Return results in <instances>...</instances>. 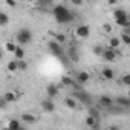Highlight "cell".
Masks as SVG:
<instances>
[{"mask_svg": "<svg viewBox=\"0 0 130 130\" xmlns=\"http://www.w3.org/2000/svg\"><path fill=\"white\" fill-rule=\"evenodd\" d=\"M52 14L57 20V23L60 25H66V23H71L74 20V14L64 6V5H57L54 9H52Z\"/></svg>", "mask_w": 130, "mask_h": 130, "instance_id": "1", "label": "cell"}, {"mask_svg": "<svg viewBox=\"0 0 130 130\" xmlns=\"http://www.w3.org/2000/svg\"><path fill=\"white\" fill-rule=\"evenodd\" d=\"M113 17H115V22H116V25H119V26H130V20H128V15H127V12L124 11V9H116L115 12H113Z\"/></svg>", "mask_w": 130, "mask_h": 130, "instance_id": "2", "label": "cell"}, {"mask_svg": "<svg viewBox=\"0 0 130 130\" xmlns=\"http://www.w3.org/2000/svg\"><path fill=\"white\" fill-rule=\"evenodd\" d=\"M32 40V31L28 28H23L17 32V43L19 44H28Z\"/></svg>", "mask_w": 130, "mask_h": 130, "instance_id": "3", "label": "cell"}, {"mask_svg": "<svg viewBox=\"0 0 130 130\" xmlns=\"http://www.w3.org/2000/svg\"><path fill=\"white\" fill-rule=\"evenodd\" d=\"M118 55H119V52H116V49H112V47L104 49V51H103V54H101V57H103L106 61H115Z\"/></svg>", "mask_w": 130, "mask_h": 130, "instance_id": "4", "label": "cell"}, {"mask_svg": "<svg viewBox=\"0 0 130 130\" xmlns=\"http://www.w3.org/2000/svg\"><path fill=\"white\" fill-rule=\"evenodd\" d=\"M74 98H77V100H80L83 104H90L92 103V100H90V96L86 93V92H80V90H77V92H74Z\"/></svg>", "mask_w": 130, "mask_h": 130, "instance_id": "5", "label": "cell"}, {"mask_svg": "<svg viewBox=\"0 0 130 130\" xmlns=\"http://www.w3.org/2000/svg\"><path fill=\"white\" fill-rule=\"evenodd\" d=\"M49 49H51V52L54 54V55H57V57H63V51H61V46H60V43L58 41H51L49 43Z\"/></svg>", "mask_w": 130, "mask_h": 130, "instance_id": "6", "label": "cell"}, {"mask_svg": "<svg viewBox=\"0 0 130 130\" xmlns=\"http://www.w3.org/2000/svg\"><path fill=\"white\" fill-rule=\"evenodd\" d=\"M41 109L44 110V112H54L55 110V103L52 101V98H47V100H43L41 101Z\"/></svg>", "mask_w": 130, "mask_h": 130, "instance_id": "7", "label": "cell"}, {"mask_svg": "<svg viewBox=\"0 0 130 130\" xmlns=\"http://www.w3.org/2000/svg\"><path fill=\"white\" fill-rule=\"evenodd\" d=\"M89 32H90V29H89V26H87V25H80V26L77 28V35H78V37H81V38L89 37Z\"/></svg>", "mask_w": 130, "mask_h": 130, "instance_id": "8", "label": "cell"}, {"mask_svg": "<svg viewBox=\"0 0 130 130\" xmlns=\"http://www.w3.org/2000/svg\"><path fill=\"white\" fill-rule=\"evenodd\" d=\"M46 93H47V98H57V95H58V86L57 84H49L47 87H46Z\"/></svg>", "mask_w": 130, "mask_h": 130, "instance_id": "9", "label": "cell"}, {"mask_svg": "<svg viewBox=\"0 0 130 130\" xmlns=\"http://www.w3.org/2000/svg\"><path fill=\"white\" fill-rule=\"evenodd\" d=\"M100 106L109 109L110 106H113V100L110 96H107V95H103V96H100Z\"/></svg>", "mask_w": 130, "mask_h": 130, "instance_id": "10", "label": "cell"}, {"mask_svg": "<svg viewBox=\"0 0 130 130\" xmlns=\"http://www.w3.org/2000/svg\"><path fill=\"white\" fill-rule=\"evenodd\" d=\"M20 121H23V122H26V124H34V122L37 121V118H35L34 115H31V113H23V115L20 116Z\"/></svg>", "mask_w": 130, "mask_h": 130, "instance_id": "11", "label": "cell"}, {"mask_svg": "<svg viewBox=\"0 0 130 130\" xmlns=\"http://www.w3.org/2000/svg\"><path fill=\"white\" fill-rule=\"evenodd\" d=\"M8 128L9 130H20V128H23V124L19 119H11L8 122Z\"/></svg>", "mask_w": 130, "mask_h": 130, "instance_id": "12", "label": "cell"}, {"mask_svg": "<svg viewBox=\"0 0 130 130\" xmlns=\"http://www.w3.org/2000/svg\"><path fill=\"white\" fill-rule=\"evenodd\" d=\"M19 96H20V93H15V92H6L3 95V98L6 100V103H14Z\"/></svg>", "mask_w": 130, "mask_h": 130, "instance_id": "13", "label": "cell"}, {"mask_svg": "<svg viewBox=\"0 0 130 130\" xmlns=\"http://www.w3.org/2000/svg\"><path fill=\"white\" fill-rule=\"evenodd\" d=\"M86 81H89V74L87 72H78L77 74V83L78 84H83Z\"/></svg>", "mask_w": 130, "mask_h": 130, "instance_id": "14", "label": "cell"}, {"mask_svg": "<svg viewBox=\"0 0 130 130\" xmlns=\"http://www.w3.org/2000/svg\"><path fill=\"white\" fill-rule=\"evenodd\" d=\"M116 104L121 106V107H124V109H127V107L130 106V100L125 98V96H118V98H116Z\"/></svg>", "mask_w": 130, "mask_h": 130, "instance_id": "15", "label": "cell"}, {"mask_svg": "<svg viewBox=\"0 0 130 130\" xmlns=\"http://www.w3.org/2000/svg\"><path fill=\"white\" fill-rule=\"evenodd\" d=\"M86 124H87L90 128H98V127H100V125H98V119H95V118L90 116V115L86 118Z\"/></svg>", "mask_w": 130, "mask_h": 130, "instance_id": "16", "label": "cell"}, {"mask_svg": "<svg viewBox=\"0 0 130 130\" xmlns=\"http://www.w3.org/2000/svg\"><path fill=\"white\" fill-rule=\"evenodd\" d=\"M14 57H15V60H22L23 57H25V51H23V47H20V46H15V49H14Z\"/></svg>", "mask_w": 130, "mask_h": 130, "instance_id": "17", "label": "cell"}, {"mask_svg": "<svg viewBox=\"0 0 130 130\" xmlns=\"http://www.w3.org/2000/svg\"><path fill=\"white\" fill-rule=\"evenodd\" d=\"M8 23H9V15L6 12L0 11V26H6Z\"/></svg>", "mask_w": 130, "mask_h": 130, "instance_id": "18", "label": "cell"}, {"mask_svg": "<svg viewBox=\"0 0 130 130\" xmlns=\"http://www.w3.org/2000/svg\"><path fill=\"white\" fill-rule=\"evenodd\" d=\"M119 44H121V40H119V37H112V38H110V41H109V46H110L112 49H116Z\"/></svg>", "mask_w": 130, "mask_h": 130, "instance_id": "19", "label": "cell"}, {"mask_svg": "<svg viewBox=\"0 0 130 130\" xmlns=\"http://www.w3.org/2000/svg\"><path fill=\"white\" fill-rule=\"evenodd\" d=\"M103 77H104L106 80H112V78L115 77V74H113V71H112V69L106 68V69H103Z\"/></svg>", "mask_w": 130, "mask_h": 130, "instance_id": "20", "label": "cell"}, {"mask_svg": "<svg viewBox=\"0 0 130 130\" xmlns=\"http://www.w3.org/2000/svg\"><path fill=\"white\" fill-rule=\"evenodd\" d=\"M6 69H8L9 72H15V71H19V68H17V60L9 61V63H8V66H6Z\"/></svg>", "mask_w": 130, "mask_h": 130, "instance_id": "21", "label": "cell"}, {"mask_svg": "<svg viewBox=\"0 0 130 130\" xmlns=\"http://www.w3.org/2000/svg\"><path fill=\"white\" fill-rule=\"evenodd\" d=\"M69 58L72 61H78V52L75 47H69Z\"/></svg>", "mask_w": 130, "mask_h": 130, "instance_id": "22", "label": "cell"}, {"mask_svg": "<svg viewBox=\"0 0 130 130\" xmlns=\"http://www.w3.org/2000/svg\"><path fill=\"white\" fill-rule=\"evenodd\" d=\"M17 68H19V71H26L28 69V63L22 58V60H17Z\"/></svg>", "mask_w": 130, "mask_h": 130, "instance_id": "23", "label": "cell"}, {"mask_svg": "<svg viewBox=\"0 0 130 130\" xmlns=\"http://www.w3.org/2000/svg\"><path fill=\"white\" fill-rule=\"evenodd\" d=\"M64 103H66V106H68L69 109H75V107H77V103H75L74 98H69V96H68L66 100H64Z\"/></svg>", "mask_w": 130, "mask_h": 130, "instance_id": "24", "label": "cell"}, {"mask_svg": "<svg viewBox=\"0 0 130 130\" xmlns=\"http://www.w3.org/2000/svg\"><path fill=\"white\" fill-rule=\"evenodd\" d=\"M89 115L93 116L95 119H100V112H98L96 107H89Z\"/></svg>", "mask_w": 130, "mask_h": 130, "instance_id": "25", "label": "cell"}, {"mask_svg": "<svg viewBox=\"0 0 130 130\" xmlns=\"http://www.w3.org/2000/svg\"><path fill=\"white\" fill-rule=\"evenodd\" d=\"M119 40H121L124 44H130V35H128V34H124V32H122L121 37H119Z\"/></svg>", "mask_w": 130, "mask_h": 130, "instance_id": "26", "label": "cell"}, {"mask_svg": "<svg viewBox=\"0 0 130 130\" xmlns=\"http://www.w3.org/2000/svg\"><path fill=\"white\" fill-rule=\"evenodd\" d=\"M61 81H63V84H64V86H71V84H74L72 78H69V77H63V78H61Z\"/></svg>", "mask_w": 130, "mask_h": 130, "instance_id": "27", "label": "cell"}, {"mask_svg": "<svg viewBox=\"0 0 130 130\" xmlns=\"http://www.w3.org/2000/svg\"><path fill=\"white\" fill-rule=\"evenodd\" d=\"M15 43H12V41H8L6 43V51H9V52H14V49H15Z\"/></svg>", "mask_w": 130, "mask_h": 130, "instance_id": "28", "label": "cell"}, {"mask_svg": "<svg viewBox=\"0 0 130 130\" xmlns=\"http://www.w3.org/2000/svg\"><path fill=\"white\" fill-rule=\"evenodd\" d=\"M103 51H104V47H103V46H100V44H96V46L93 47V54H96V55H101V54H103Z\"/></svg>", "mask_w": 130, "mask_h": 130, "instance_id": "29", "label": "cell"}, {"mask_svg": "<svg viewBox=\"0 0 130 130\" xmlns=\"http://www.w3.org/2000/svg\"><path fill=\"white\" fill-rule=\"evenodd\" d=\"M121 81H122V84H125V86H128L130 84V75L128 74H125L122 78H121Z\"/></svg>", "mask_w": 130, "mask_h": 130, "instance_id": "30", "label": "cell"}, {"mask_svg": "<svg viewBox=\"0 0 130 130\" xmlns=\"http://www.w3.org/2000/svg\"><path fill=\"white\" fill-rule=\"evenodd\" d=\"M5 2H6V5H8V6H11V8H15V6H17L15 0H5Z\"/></svg>", "mask_w": 130, "mask_h": 130, "instance_id": "31", "label": "cell"}, {"mask_svg": "<svg viewBox=\"0 0 130 130\" xmlns=\"http://www.w3.org/2000/svg\"><path fill=\"white\" fill-rule=\"evenodd\" d=\"M6 106H8L6 100L5 98H0V109H6Z\"/></svg>", "mask_w": 130, "mask_h": 130, "instance_id": "32", "label": "cell"}, {"mask_svg": "<svg viewBox=\"0 0 130 130\" xmlns=\"http://www.w3.org/2000/svg\"><path fill=\"white\" fill-rule=\"evenodd\" d=\"M71 3H72L74 6H81V5H83V0H71Z\"/></svg>", "mask_w": 130, "mask_h": 130, "instance_id": "33", "label": "cell"}, {"mask_svg": "<svg viewBox=\"0 0 130 130\" xmlns=\"http://www.w3.org/2000/svg\"><path fill=\"white\" fill-rule=\"evenodd\" d=\"M55 41H64V35H55Z\"/></svg>", "mask_w": 130, "mask_h": 130, "instance_id": "34", "label": "cell"}, {"mask_svg": "<svg viewBox=\"0 0 130 130\" xmlns=\"http://www.w3.org/2000/svg\"><path fill=\"white\" fill-rule=\"evenodd\" d=\"M104 29H106V31H107V32H110V29H112V28H110V26H109V25H104Z\"/></svg>", "mask_w": 130, "mask_h": 130, "instance_id": "35", "label": "cell"}, {"mask_svg": "<svg viewBox=\"0 0 130 130\" xmlns=\"http://www.w3.org/2000/svg\"><path fill=\"white\" fill-rule=\"evenodd\" d=\"M107 2H109V3H110V5H115V3H116V2H118V0H107Z\"/></svg>", "mask_w": 130, "mask_h": 130, "instance_id": "36", "label": "cell"}, {"mask_svg": "<svg viewBox=\"0 0 130 130\" xmlns=\"http://www.w3.org/2000/svg\"><path fill=\"white\" fill-rule=\"evenodd\" d=\"M2 57H3V52H2V51H0V60H2Z\"/></svg>", "mask_w": 130, "mask_h": 130, "instance_id": "37", "label": "cell"}]
</instances>
